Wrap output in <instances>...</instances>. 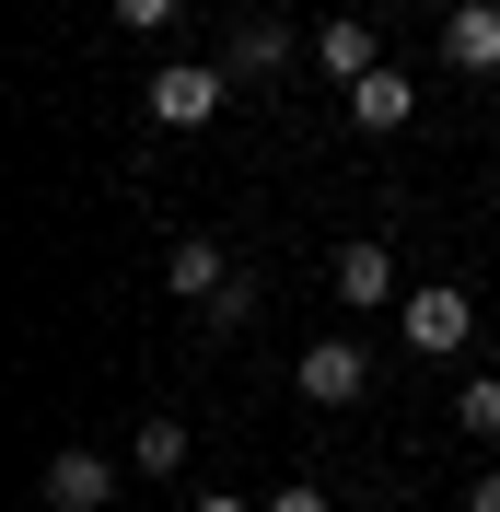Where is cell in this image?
<instances>
[{"label": "cell", "instance_id": "cell-12", "mask_svg": "<svg viewBox=\"0 0 500 512\" xmlns=\"http://www.w3.org/2000/svg\"><path fill=\"white\" fill-rule=\"evenodd\" d=\"M454 431H466V443H500V373H466V384H454Z\"/></svg>", "mask_w": 500, "mask_h": 512}, {"label": "cell", "instance_id": "cell-13", "mask_svg": "<svg viewBox=\"0 0 500 512\" xmlns=\"http://www.w3.org/2000/svg\"><path fill=\"white\" fill-rule=\"evenodd\" d=\"M245 315H256V268H233V280H221L210 303H198V326H210V338H233Z\"/></svg>", "mask_w": 500, "mask_h": 512}, {"label": "cell", "instance_id": "cell-7", "mask_svg": "<svg viewBox=\"0 0 500 512\" xmlns=\"http://www.w3.org/2000/svg\"><path fill=\"white\" fill-rule=\"evenodd\" d=\"M442 70H466V82L500 70V0H454L442 12Z\"/></svg>", "mask_w": 500, "mask_h": 512}, {"label": "cell", "instance_id": "cell-1", "mask_svg": "<svg viewBox=\"0 0 500 512\" xmlns=\"http://www.w3.org/2000/svg\"><path fill=\"white\" fill-rule=\"evenodd\" d=\"M291 396H303V408H361V396H373V350H361V338H303V361H291Z\"/></svg>", "mask_w": 500, "mask_h": 512}, {"label": "cell", "instance_id": "cell-11", "mask_svg": "<svg viewBox=\"0 0 500 512\" xmlns=\"http://www.w3.org/2000/svg\"><path fill=\"white\" fill-rule=\"evenodd\" d=\"M128 466H140V478H175V466H187V419H140V431H128Z\"/></svg>", "mask_w": 500, "mask_h": 512}, {"label": "cell", "instance_id": "cell-5", "mask_svg": "<svg viewBox=\"0 0 500 512\" xmlns=\"http://www.w3.org/2000/svg\"><path fill=\"white\" fill-rule=\"evenodd\" d=\"M35 501H47V512H105V501H117V454L59 443V454H47V478H35Z\"/></svg>", "mask_w": 500, "mask_h": 512}, {"label": "cell", "instance_id": "cell-4", "mask_svg": "<svg viewBox=\"0 0 500 512\" xmlns=\"http://www.w3.org/2000/svg\"><path fill=\"white\" fill-rule=\"evenodd\" d=\"M303 59L349 94L361 70H384V24H361V12H326V24H303Z\"/></svg>", "mask_w": 500, "mask_h": 512}, {"label": "cell", "instance_id": "cell-15", "mask_svg": "<svg viewBox=\"0 0 500 512\" xmlns=\"http://www.w3.org/2000/svg\"><path fill=\"white\" fill-rule=\"evenodd\" d=\"M268 512H338V501H326V478H280V489H268Z\"/></svg>", "mask_w": 500, "mask_h": 512}, {"label": "cell", "instance_id": "cell-3", "mask_svg": "<svg viewBox=\"0 0 500 512\" xmlns=\"http://www.w3.org/2000/svg\"><path fill=\"white\" fill-rule=\"evenodd\" d=\"M221 94H233V70H221V59H163L140 105H152L163 128H210V117H221Z\"/></svg>", "mask_w": 500, "mask_h": 512}, {"label": "cell", "instance_id": "cell-6", "mask_svg": "<svg viewBox=\"0 0 500 512\" xmlns=\"http://www.w3.org/2000/svg\"><path fill=\"white\" fill-rule=\"evenodd\" d=\"M291 59H303V35H291V24H268V12H245V24L221 35V70H233V82H280Z\"/></svg>", "mask_w": 500, "mask_h": 512}, {"label": "cell", "instance_id": "cell-14", "mask_svg": "<svg viewBox=\"0 0 500 512\" xmlns=\"http://www.w3.org/2000/svg\"><path fill=\"white\" fill-rule=\"evenodd\" d=\"M105 12H117L128 35H163V24H175V12H187V0H105Z\"/></svg>", "mask_w": 500, "mask_h": 512}, {"label": "cell", "instance_id": "cell-9", "mask_svg": "<svg viewBox=\"0 0 500 512\" xmlns=\"http://www.w3.org/2000/svg\"><path fill=\"white\" fill-rule=\"evenodd\" d=\"M407 117H419V82H407V70H361V82H349V128H361V140H396Z\"/></svg>", "mask_w": 500, "mask_h": 512}, {"label": "cell", "instance_id": "cell-17", "mask_svg": "<svg viewBox=\"0 0 500 512\" xmlns=\"http://www.w3.org/2000/svg\"><path fill=\"white\" fill-rule=\"evenodd\" d=\"M198 512H268V501H245V489H210V501H198Z\"/></svg>", "mask_w": 500, "mask_h": 512}, {"label": "cell", "instance_id": "cell-8", "mask_svg": "<svg viewBox=\"0 0 500 512\" xmlns=\"http://www.w3.org/2000/svg\"><path fill=\"white\" fill-rule=\"evenodd\" d=\"M326 280H338V303H349V315H373V303H407V291H396V256H384L373 233H349Z\"/></svg>", "mask_w": 500, "mask_h": 512}, {"label": "cell", "instance_id": "cell-2", "mask_svg": "<svg viewBox=\"0 0 500 512\" xmlns=\"http://www.w3.org/2000/svg\"><path fill=\"white\" fill-rule=\"evenodd\" d=\"M396 338H407V350H419V361H442V350H466V338H477V291H454V280H431V291H407V303H396Z\"/></svg>", "mask_w": 500, "mask_h": 512}, {"label": "cell", "instance_id": "cell-10", "mask_svg": "<svg viewBox=\"0 0 500 512\" xmlns=\"http://www.w3.org/2000/svg\"><path fill=\"white\" fill-rule=\"evenodd\" d=\"M221 280H233V256H221L210 233H175V245H163V291H175V303H210Z\"/></svg>", "mask_w": 500, "mask_h": 512}, {"label": "cell", "instance_id": "cell-16", "mask_svg": "<svg viewBox=\"0 0 500 512\" xmlns=\"http://www.w3.org/2000/svg\"><path fill=\"white\" fill-rule=\"evenodd\" d=\"M466 512H500V466H477V478H466Z\"/></svg>", "mask_w": 500, "mask_h": 512}]
</instances>
